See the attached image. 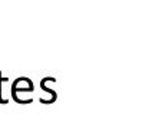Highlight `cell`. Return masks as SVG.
Segmentation results:
<instances>
[{"mask_svg":"<svg viewBox=\"0 0 152 138\" xmlns=\"http://www.w3.org/2000/svg\"><path fill=\"white\" fill-rule=\"evenodd\" d=\"M34 91V85L33 82L30 81V78L26 76H19L13 81L12 84V88H10V94H12V98L16 99L19 94H27V92H33Z\"/></svg>","mask_w":152,"mask_h":138,"instance_id":"obj_1","label":"cell"},{"mask_svg":"<svg viewBox=\"0 0 152 138\" xmlns=\"http://www.w3.org/2000/svg\"><path fill=\"white\" fill-rule=\"evenodd\" d=\"M40 86H42L43 91H46L48 94L50 95V104L55 102V101H56V98H58V94H56L53 89H50V88L48 86V78H43L42 81H40Z\"/></svg>","mask_w":152,"mask_h":138,"instance_id":"obj_2","label":"cell"},{"mask_svg":"<svg viewBox=\"0 0 152 138\" xmlns=\"http://www.w3.org/2000/svg\"><path fill=\"white\" fill-rule=\"evenodd\" d=\"M4 81H9L7 78H1V72H0V104H7V98H3V91H1V85Z\"/></svg>","mask_w":152,"mask_h":138,"instance_id":"obj_3","label":"cell"}]
</instances>
